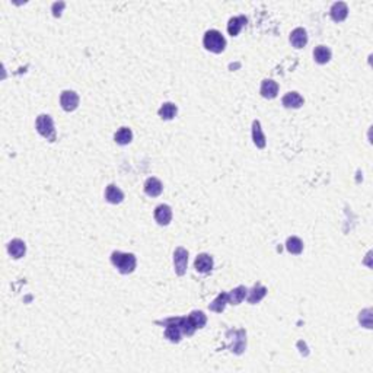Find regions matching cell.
I'll return each instance as SVG.
<instances>
[{
    "label": "cell",
    "instance_id": "6da1fadb",
    "mask_svg": "<svg viewBox=\"0 0 373 373\" xmlns=\"http://www.w3.org/2000/svg\"><path fill=\"white\" fill-rule=\"evenodd\" d=\"M156 324L165 325V337L172 343H179L182 334L193 336L195 328L191 324L190 318H168L165 321H158Z\"/></svg>",
    "mask_w": 373,
    "mask_h": 373
},
{
    "label": "cell",
    "instance_id": "7a4b0ae2",
    "mask_svg": "<svg viewBox=\"0 0 373 373\" xmlns=\"http://www.w3.org/2000/svg\"><path fill=\"white\" fill-rule=\"evenodd\" d=\"M111 263L117 267L121 274H130L134 271L137 266V260L134 254H125L120 251H114L111 254Z\"/></svg>",
    "mask_w": 373,
    "mask_h": 373
},
{
    "label": "cell",
    "instance_id": "3957f363",
    "mask_svg": "<svg viewBox=\"0 0 373 373\" xmlns=\"http://www.w3.org/2000/svg\"><path fill=\"white\" fill-rule=\"evenodd\" d=\"M203 45H204L206 50H209L212 53H216V54H220L222 51H225L226 39L222 35V32H219L217 29H210L204 34Z\"/></svg>",
    "mask_w": 373,
    "mask_h": 373
},
{
    "label": "cell",
    "instance_id": "277c9868",
    "mask_svg": "<svg viewBox=\"0 0 373 373\" xmlns=\"http://www.w3.org/2000/svg\"><path fill=\"white\" fill-rule=\"evenodd\" d=\"M35 127H36V131L44 139H47L48 142H55L57 134H55V128H54V121L50 115H47V114L38 115V118L35 121Z\"/></svg>",
    "mask_w": 373,
    "mask_h": 373
},
{
    "label": "cell",
    "instance_id": "5b68a950",
    "mask_svg": "<svg viewBox=\"0 0 373 373\" xmlns=\"http://www.w3.org/2000/svg\"><path fill=\"white\" fill-rule=\"evenodd\" d=\"M187 264H188V251L182 247H178L174 252V267L175 273L178 276H184L187 271Z\"/></svg>",
    "mask_w": 373,
    "mask_h": 373
},
{
    "label": "cell",
    "instance_id": "8992f818",
    "mask_svg": "<svg viewBox=\"0 0 373 373\" xmlns=\"http://www.w3.org/2000/svg\"><path fill=\"white\" fill-rule=\"evenodd\" d=\"M60 105L67 112L74 111L79 107V95L73 90H63L60 95Z\"/></svg>",
    "mask_w": 373,
    "mask_h": 373
},
{
    "label": "cell",
    "instance_id": "52a82bcc",
    "mask_svg": "<svg viewBox=\"0 0 373 373\" xmlns=\"http://www.w3.org/2000/svg\"><path fill=\"white\" fill-rule=\"evenodd\" d=\"M155 220L160 226H166L172 220V209L168 204H160L155 209Z\"/></svg>",
    "mask_w": 373,
    "mask_h": 373
},
{
    "label": "cell",
    "instance_id": "ba28073f",
    "mask_svg": "<svg viewBox=\"0 0 373 373\" xmlns=\"http://www.w3.org/2000/svg\"><path fill=\"white\" fill-rule=\"evenodd\" d=\"M213 266H214L213 258H212L209 254H200V255H197L195 263H194L195 270H197L198 273H201V274H209V273L213 270Z\"/></svg>",
    "mask_w": 373,
    "mask_h": 373
},
{
    "label": "cell",
    "instance_id": "9c48e42d",
    "mask_svg": "<svg viewBox=\"0 0 373 373\" xmlns=\"http://www.w3.org/2000/svg\"><path fill=\"white\" fill-rule=\"evenodd\" d=\"M330 15L333 18V20L336 22H343L347 15H349V6L347 3L344 1H336L333 6H331V10H330Z\"/></svg>",
    "mask_w": 373,
    "mask_h": 373
},
{
    "label": "cell",
    "instance_id": "30bf717a",
    "mask_svg": "<svg viewBox=\"0 0 373 373\" xmlns=\"http://www.w3.org/2000/svg\"><path fill=\"white\" fill-rule=\"evenodd\" d=\"M162 191H163V185H162V182L158 178L150 177V178L146 179V182H144V193L149 197H158V195L162 194Z\"/></svg>",
    "mask_w": 373,
    "mask_h": 373
},
{
    "label": "cell",
    "instance_id": "8fae6325",
    "mask_svg": "<svg viewBox=\"0 0 373 373\" xmlns=\"http://www.w3.org/2000/svg\"><path fill=\"white\" fill-rule=\"evenodd\" d=\"M7 252L15 258V260H19L25 255L26 252V245L22 239H12L9 244H7Z\"/></svg>",
    "mask_w": 373,
    "mask_h": 373
},
{
    "label": "cell",
    "instance_id": "7c38bea8",
    "mask_svg": "<svg viewBox=\"0 0 373 373\" xmlns=\"http://www.w3.org/2000/svg\"><path fill=\"white\" fill-rule=\"evenodd\" d=\"M105 200L111 204H120L124 200V193L115 184H109L105 190Z\"/></svg>",
    "mask_w": 373,
    "mask_h": 373
},
{
    "label": "cell",
    "instance_id": "4fadbf2b",
    "mask_svg": "<svg viewBox=\"0 0 373 373\" xmlns=\"http://www.w3.org/2000/svg\"><path fill=\"white\" fill-rule=\"evenodd\" d=\"M247 22H248V19H247L244 15L231 18V19H229V23H228V32H229V35L236 36V35L241 32V29L247 25Z\"/></svg>",
    "mask_w": 373,
    "mask_h": 373
},
{
    "label": "cell",
    "instance_id": "5bb4252c",
    "mask_svg": "<svg viewBox=\"0 0 373 373\" xmlns=\"http://www.w3.org/2000/svg\"><path fill=\"white\" fill-rule=\"evenodd\" d=\"M260 92H261V95H263L264 98L273 99V98H276L277 93H279V85H277V82H274V80H271V79H266V80H263V83H261Z\"/></svg>",
    "mask_w": 373,
    "mask_h": 373
},
{
    "label": "cell",
    "instance_id": "9a60e30c",
    "mask_svg": "<svg viewBox=\"0 0 373 373\" xmlns=\"http://www.w3.org/2000/svg\"><path fill=\"white\" fill-rule=\"evenodd\" d=\"M290 42L295 48H303L308 42V34L303 28H296L290 34Z\"/></svg>",
    "mask_w": 373,
    "mask_h": 373
},
{
    "label": "cell",
    "instance_id": "2e32d148",
    "mask_svg": "<svg viewBox=\"0 0 373 373\" xmlns=\"http://www.w3.org/2000/svg\"><path fill=\"white\" fill-rule=\"evenodd\" d=\"M235 337V343L232 344V352L236 353V355H241L245 347H247V334L244 330H236V331H231Z\"/></svg>",
    "mask_w": 373,
    "mask_h": 373
},
{
    "label": "cell",
    "instance_id": "e0dca14e",
    "mask_svg": "<svg viewBox=\"0 0 373 373\" xmlns=\"http://www.w3.org/2000/svg\"><path fill=\"white\" fill-rule=\"evenodd\" d=\"M252 140H254V144L258 147V149H264L266 144H267V140H266V136L263 133V128H261V123L258 120H255L252 123Z\"/></svg>",
    "mask_w": 373,
    "mask_h": 373
},
{
    "label": "cell",
    "instance_id": "ac0fdd59",
    "mask_svg": "<svg viewBox=\"0 0 373 373\" xmlns=\"http://www.w3.org/2000/svg\"><path fill=\"white\" fill-rule=\"evenodd\" d=\"M266 295H267V287H264L263 284L258 283L252 289L248 290V302L251 305H255V303L261 302L266 298Z\"/></svg>",
    "mask_w": 373,
    "mask_h": 373
},
{
    "label": "cell",
    "instance_id": "d6986e66",
    "mask_svg": "<svg viewBox=\"0 0 373 373\" xmlns=\"http://www.w3.org/2000/svg\"><path fill=\"white\" fill-rule=\"evenodd\" d=\"M283 105L286 107V108H301L302 105H303V98L301 96V93H298V92H289V93H286L284 96H283Z\"/></svg>",
    "mask_w": 373,
    "mask_h": 373
},
{
    "label": "cell",
    "instance_id": "ffe728a7",
    "mask_svg": "<svg viewBox=\"0 0 373 373\" xmlns=\"http://www.w3.org/2000/svg\"><path fill=\"white\" fill-rule=\"evenodd\" d=\"M248 295V289L245 286H238L232 292L228 293V302L231 305H239Z\"/></svg>",
    "mask_w": 373,
    "mask_h": 373
},
{
    "label": "cell",
    "instance_id": "44dd1931",
    "mask_svg": "<svg viewBox=\"0 0 373 373\" xmlns=\"http://www.w3.org/2000/svg\"><path fill=\"white\" fill-rule=\"evenodd\" d=\"M331 50L327 47V45H318L315 50H314V58L318 64H325L331 60Z\"/></svg>",
    "mask_w": 373,
    "mask_h": 373
},
{
    "label": "cell",
    "instance_id": "7402d4cb",
    "mask_svg": "<svg viewBox=\"0 0 373 373\" xmlns=\"http://www.w3.org/2000/svg\"><path fill=\"white\" fill-rule=\"evenodd\" d=\"M229 302H228V293H225V292H222L210 305H209V309L212 311V312H216V314H222L223 311H225V308H226V305H228Z\"/></svg>",
    "mask_w": 373,
    "mask_h": 373
},
{
    "label": "cell",
    "instance_id": "603a6c76",
    "mask_svg": "<svg viewBox=\"0 0 373 373\" xmlns=\"http://www.w3.org/2000/svg\"><path fill=\"white\" fill-rule=\"evenodd\" d=\"M177 112H178V108H177V105L172 104V102H165V104L159 108V111H158V114H159V117H160L162 120H172V118L177 115Z\"/></svg>",
    "mask_w": 373,
    "mask_h": 373
},
{
    "label": "cell",
    "instance_id": "cb8c5ba5",
    "mask_svg": "<svg viewBox=\"0 0 373 373\" xmlns=\"http://www.w3.org/2000/svg\"><path fill=\"white\" fill-rule=\"evenodd\" d=\"M114 140H115L118 144L125 146V144L131 143V140H133V131H131L128 127H121V128L115 133Z\"/></svg>",
    "mask_w": 373,
    "mask_h": 373
},
{
    "label": "cell",
    "instance_id": "d4e9b609",
    "mask_svg": "<svg viewBox=\"0 0 373 373\" xmlns=\"http://www.w3.org/2000/svg\"><path fill=\"white\" fill-rule=\"evenodd\" d=\"M286 249L293 255H299L303 251V242L298 236H290L286 242Z\"/></svg>",
    "mask_w": 373,
    "mask_h": 373
},
{
    "label": "cell",
    "instance_id": "484cf974",
    "mask_svg": "<svg viewBox=\"0 0 373 373\" xmlns=\"http://www.w3.org/2000/svg\"><path fill=\"white\" fill-rule=\"evenodd\" d=\"M188 318H190V321H191V324L194 325L195 330L197 328H203L206 325V322H207V318H206L204 312H201V311H193Z\"/></svg>",
    "mask_w": 373,
    "mask_h": 373
},
{
    "label": "cell",
    "instance_id": "4316f807",
    "mask_svg": "<svg viewBox=\"0 0 373 373\" xmlns=\"http://www.w3.org/2000/svg\"><path fill=\"white\" fill-rule=\"evenodd\" d=\"M64 7V3L60 1V3H54L53 4V12H54V16H60L61 15V9Z\"/></svg>",
    "mask_w": 373,
    "mask_h": 373
}]
</instances>
